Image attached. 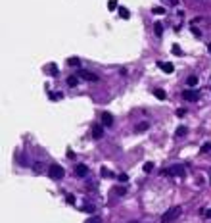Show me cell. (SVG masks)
Wrapping results in <instances>:
<instances>
[{
  "label": "cell",
  "mask_w": 211,
  "mask_h": 223,
  "mask_svg": "<svg viewBox=\"0 0 211 223\" xmlns=\"http://www.w3.org/2000/svg\"><path fill=\"white\" fill-rule=\"evenodd\" d=\"M177 116H178V117H184V116H186V110H184V108H178V110H177Z\"/></svg>",
  "instance_id": "cell-28"
},
{
  "label": "cell",
  "mask_w": 211,
  "mask_h": 223,
  "mask_svg": "<svg viewBox=\"0 0 211 223\" xmlns=\"http://www.w3.org/2000/svg\"><path fill=\"white\" fill-rule=\"evenodd\" d=\"M67 65H69V67H79V65H81V60H79L77 56H73V58H67Z\"/></svg>",
  "instance_id": "cell-10"
},
{
  "label": "cell",
  "mask_w": 211,
  "mask_h": 223,
  "mask_svg": "<svg viewBox=\"0 0 211 223\" xmlns=\"http://www.w3.org/2000/svg\"><path fill=\"white\" fill-rule=\"evenodd\" d=\"M79 77L84 81H88V83H98V75L96 73H92V71H87V69H79Z\"/></svg>",
  "instance_id": "cell-4"
},
{
  "label": "cell",
  "mask_w": 211,
  "mask_h": 223,
  "mask_svg": "<svg viewBox=\"0 0 211 223\" xmlns=\"http://www.w3.org/2000/svg\"><path fill=\"white\" fill-rule=\"evenodd\" d=\"M65 200L69 202V204H73V202H75V196H73V194H65Z\"/></svg>",
  "instance_id": "cell-29"
},
{
  "label": "cell",
  "mask_w": 211,
  "mask_h": 223,
  "mask_svg": "<svg viewBox=\"0 0 211 223\" xmlns=\"http://www.w3.org/2000/svg\"><path fill=\"white\" fill-rule=\"evenodd\" d=\"M159 65V69L163 71V73H173V71H175V67H173V64H169V62H161V64H157Z\"/></svg>",
  "instance_id": "cell-8"
},
{
  "label": "cell",
  "mask_w": 211,
  "mask_h": 223,
  "mask_svg": "<svg viewBox=\"0 0 211 223\" xmlns=\"http://www.w3.org/2000/svg\"><path fill=\"white\" fill-rule=\"evenodd\" d=\"M77 83H79V79H77L75 75L67 77V87H77Z\"/></svg>",
  "instance_id": "cell-18"
},
{
  "label": "cell",
  "mask_w": 211,
  "mask_h": 223,
  "mask_svg": "<svg viewBox=\"0 0 211 223\" xmlns=\"http://www.w3.org/2000/svg\"><path fill=\"white\" fill-rule=\"evenodd\" d=\"M84 223H102V219H100V217H96V215H92V217H88Z\"/></svg>",
  "instance_id": "cell-22"
},
{
  "label": "cell",
  "mask_w": 211,
  "mask_h": 223,
  "mask_svg": "<svg viewBox=\"0 0 211 223\" xmlns=\"http://www.w3.org/2000/svg\"><path fill=\"white\" fill-rule=\"evenodd\" d=\"M108 10H109V12L119 10V2H117V0H108Z\"/></svg>",
  "instance_id": "cell-13"
},
{
  "label": "cell",
  "mask_w": 211,
  "mask_h": 223,
  "mask_svg": "<svg viewBox=\"0 0 211 223\" xmlns=\"http://www.w3.org/2000/svg\"><path fill=\"white\" fill-rule=\"evenodd\" d=\"M152 169H154V164H152V162H146V164H144V171H146V173H150Z\"/></svg>",
  "instance_id": "cell-25"
},
{
  "label": "cell",
  "mask_w": 211,
  "mask_h": 223,
  "mask_svg": "<svg viewBox=\"0 0 211 223\" xmlns=\"http://www.w3.org/2000/svg\"><path fill=\"white\" fill-rule=\"evenodd\" d=\"M48 71H50L52 75H58V67H56V64H52V65L48 67Z\"/></svg>",
  "instance_id": "cell-27"
},
{
  "label": "cell",
  "mask_w": 211,
  "mask_h": 223,
  "mask_svg": "<svg viewBox=\"0 0 211 223\" xmlns=\"http://www.w3.org/2000/svg\"><path fill=\"white\" fill-rule=\"evenodd\" d=\"M182 98H184V100H186V102H196L198 100V98H200V92L198 91H184L182 92Z\"/></svg>",
  "instance_id": "cell-5"
},
{
  "label": "cell",
  "mask_w": 211,
  "mask_h": 223,
  "mask_svg": "<svg viewBox=\"0 0 211 223\" xmlns=\"http://www.w3.org/2000/svg\"><path fill=\"white\" fill-rule=\"evenodd\" d=\"M117 12H119V18H121V19H129V15H131V12H129L127 8H123V6H119Z\"/></svg>",
  "instance_id": "cell-11"
},
{
  "label": "cell",
  "mask_w": 211,
  "mask_h": 223,
  "mask_svg": "<svg viewBox=\"0 0 211 223\" xmlns=\"http://www.w3.org/2000/svg\"><path fill=\"white\" fill-rule=\"evenodd\" d=\"M102 125L104 127H112L113 125V116L109 112H102Z\"/></svg>",
  "instance_id": "cell-6"
},
{
  "label": "cell",
  "mask_w": 211,
  "mask_h": 223,
  "mask_svg": "<svg viewBox=\"0 0 211 223\" xmlns=\"http://www.w3.org/2000/svg\"><path fill=\"white\" fill-rule=\"evenodd\" d=\"M92 137L94 139H102L104 137V127L102 125H94L92 127Z\"/></svg>",
  "instance_id": "cell-9"
},
{
  "label": "cell",
  "mask_w": 211,
  "mask_h": 223,
  "mask_svg": "<svg viewBox=\"0 0 211 223\" xmlns=\"http://www.w3.org/2000/svg\"><path fill=\"white\" fill-rule=\"evenodd\" d=\"M181 206H173V208H169L165 210L161 214V223H169V221H173V219H177L178 215H181Z\"/></svg>",
  "instance_id": "cell-1"
},
{
  "label": "cell",
  "mask_w": 211,
  "mask_h": 223,
  "mask_svg": "<svg viewBox=\"0 0 211 223\" xmlns=\"http://www.w3.org/2000/svg\"><path fill=\"white\" fill-rule=\"evenodd\" d=\"M102 175H104V177H112V173H109L106 167H102Z\"/></svg>",
  "instance_id": "cell-31"
},
{
  "label": "cell",
  "mask_w": 211,
  "mask_h": 223,
  "mask_svg": "<svg viewBox=\"0 0 211 223\" xmlns=\"http://www.w3.org/2000/svg\"><path fill=\"white\" fill-rule=\"evenodd\" d=\"M154 96L159 98V100H165V98H167V96H165V91H163V89H156V91H154Z\"/></svg>",
  "instance_id": "cell-15"
},
{
  "label": "cell",
  "mask_w": 211,
  "mask_h": 223,
  "mask_svg": "<svg viewBox=\"0 0 211 223\" xmlns=\"http://www.w3.org/2000/svg\"><path fill=\"white\" fill-rule=\"evenodd\" d=\"M209 150H211V144H209V142H205L203 146H202V152H209Z\"/></svg>",
  "instance_id": "cell-30"
},
{
  "label": "cell",
  "mask_w": 211,
  "mask_h": 223,
  "mask_svg": "<svg viewBox=\"0 0 211 223\" xmlns=\"http://www.w3.org/2000/svg\"><path fill=\"white\" fill-rule=\"evenodd\" d=\"M81 210L87 212V214H94V212H96V206H94V204H84Z\"/></svg>",
  "instance_id": "cell-14"
},
{
  "label": "cell",
  "mask_w": 211,
  "mask_h": 223,
  "mask_svg": "<svg viewBox=\"0 0 211 223\" xmlns=\"http://www.w3.org/2000/svg\"><path fill=\"white\" fill-rule=\"evenodd\" d=\"M205 217H211V210H207V212H205Z\"/></svg>",
  "instance_id": "cell-33"
},
{
  "label": "cell",
  "mask_w": 211,
  "mask_h": 223,
  "mask_svg": "<svg viewBox=\"0 0 211 223\" xmlns=\"http://www.w3.org/2000/svg\"><path fill=\"white\" fill-rule=\"evenodd\" d=\"M115 193H117V196H125V194H127V189H125V186H117V189H115Z\"/></svg>",
  "instance_id": "cell-21"
},
{
  "label": "cell",
  "mask_w": 211,
  "mask_h": 223,
  "mask_svg": "<svg viewBox=\"0 0 211 223\" xmlns=\"http://www.w3.org/2000/svg\"><path fill=\"white\" fill-rule=\"evenodd\" d=\"M75 175H77V177H87V175H88V167L84 164H77L75 165Z\"/></svg>",
  "instance_id": "cell-7"
},
{
  "label": "cell",
  "mask_w": 211,
  "mask_h": 223,
  "mask_svg": "<svg viewBox=\"0 0 211 223\" xmlns=\"http://www.w3.org/2000/svg\"><path fill=\"white\" fill-rule=\"evenodd\" d=\"M186 133H188V127H184V125H181L175 131V137H186Z\"/></svg>",
  "instance_id": "cell-12"
},
{
  "label": "cell",
  "mask_w": 211,
  "mask_h": 223,
  "mask_svg": "<svg viewBox=\"0 0 211 223\" xmlns=\"http://www.w3.org/2000/svg\"><path fill=\"white\" fill-rule=\"evenodd\" d=\"M186 85H188V87H196V85H198V77H196V75H190L188 79H186Z\"/></svg>",
  "instance_id": "cell-16"
},
{
  "label": "cell",
  "mask_w": 211,
  "mask_h": 223,
  "mask_svg": "<svg viewBox=\"0 0 211 223\" xmlns=\"http://www.w3.org/2000/svg\"><path fill=\"white\" fill-rule=\"evenodd\" d=\"M163 175H171V177H184L186 175V169H184V165H171L169 169L161 171Z\"/></svg>",
  "instance_id": "cell-3"
},
{
  "label": "cell",
  "mask_w": 211,
  "mask_h": 223,
  "mask_svg": "<svg viewBox=\"0 0 211 223\" xmlns=\"http://www.w3.org/2000/svg\"><path fill=\"white\" fill-rule=\"evenodd\" d=\"M207 48H209V52H211V43H209V46H207Z\"/></svg>",
  "instance_id": "cell-34"
},
{
  "label": "cell",
  "mask_w": 211,
  "mask_h": 223,
  "mask_svg": "<svg viewBox=\"0 0 211 223\" xmlns=\"http://www.w3.org/2000/svg\"><path fill=\"white\" fill-rule=\"evenodd\" d=\"M192 33L196 35V37H202V33H200V29H196V27H192Z\"/></svg>",
  "instance_id": "cell-32"
},
{
  "label": "cell",
  "mask_w": 211,
  "mask_h": 223,
  "mask_svg": "<svg viewBox=\"0 0 211 223\" xmlns=\"http://www.w3.org/2000/svg\"><path fill=\"white\" fill-rule=\"evenodd\" d=\"M61 96H63L61 92H54V94H50V100H60Z\"/></svg>",
  "instance_id": "cell-26"
},
{
  "label": "cell",
  "mask_w": 211,
  "mask_h": 223,
  "mask_svg": "<svg viewBox=\"0 0 211 223\" xmlns=\"http://www.w3.org/2000/svg\"><path fill=\"white\" fill-rule=\"evenodd\" d=\"M171 52H173V54H177V56H182V50H181V46H178V44H173Z\"/></svg>",
  "instance_id": "cell-20"
},
{
  "label": "cell",
  "mask_w": 211,
  "mask_h": 223,
  "mask_svg": "<svg viewBox=\"0 0 211 223\" xmlns=\"http://www.w3.org/2000/svg\"><path fill=\"white\" fill-rule=\"evenodd\" d=\"M136 131H138V133L148 131V123H140V125H136Z\"/></svg>",
  "instance_id": "cell-23"
},
{
  "label": "cell",
  "mask_w": 211,
  "mask_h": 223,
  "mask_svg": "<svg viewBox=\"0 0 211 223\" xmlns=\"http://www.w3.org/2000/svg\"><path fill=\"white\" fill-rule=\"evenodd\" d=\"M48 175H50L52 179L60 181V179H63V175H65V169H63L60 164H52L50 167H48Z\"/></svg>",
  "instance_id": "cell-2"
},
{
  "label": "cell",
  "mask_w": 211,
  "mask_h": 223,
  "mask_svg": "<svg viewBox=\"0 0 211 223\" xmlns=\"http://www.w3.org/2000/svg\"><path fill=\"white\" fill-rule=\"evenodd\" d=\"M117 179L121 181V183H127V181H129V175H127V173H119Z\"/></svg>",
  "instance_id": "cell-24"
},
{
  "label": "cell",
  "mask_w": 211,
  "mask_h": 223,
  "mask_svg": "<svg viewBox=\"0 0 211 223\" xmlns=\"http://www.w3.org/2000/svg\"><path fill=\"white\" fill-rule=\"evenodd\" d=\"M154 33L157 35V37H161V35H163V25H161L159 21H157V23L154 25Z\"/></svg>",
  "instance_id": "cell-17"
},
{
  "label": "cell",
  "mask_w": 211,
  "mask_h": 223,
  "mask_svg": "<svg viewBox=\"0 0 211 223\" xmlns=\"http://www.w3.org/2000/svg\"><path fill=\"white\" fill-rule=\"evenodd\" d=\"M152 14H156V15H163V14H165V8L156 6V8H152Z\"/></svg>",
  "instance_id": "cell-19"
}]
</instances>
